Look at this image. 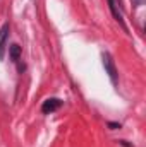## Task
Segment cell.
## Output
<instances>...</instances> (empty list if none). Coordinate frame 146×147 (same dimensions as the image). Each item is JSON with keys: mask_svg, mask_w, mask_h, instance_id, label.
<instances>
[{"mask_svg": "<svg viewBox=\"0 0 146 147\" xmlns=\"http://www.w3.org/2000/svg\"><path fill=\"white\" fill-rule=\"evenodd\" d=\"M110 128L115 130V128H120V123H110Z\"/></svg>", "mask_w": 146, "mask_h": 147, "instance_id": "6", "label": "cell"}, {"mask_svg": "<svg viewBox=\"0 0 146 147\" xmlns=\"http://www.w3.org/2000/svg\"><path fill=\"white\" fill-rule=\"evenodd\" d=\"M9 24H3L0 29V60L3 58V50H5V43H7V36H9Z\"/></svg>", "mask_w": 146, "mask_h": 147, "instance_id": "3", "label": "cell"}, {"mask_svg": "<svg viewBox=\"0 0 146 147\" xmlns=\"http://www.w3.org/2000/svg\"><path fill=\"white\" fill-rule=\"evenodd\" d=\"M103 65H105V70L108 74L112 84L115 86L117 84V69H115V63H113V60H112V57L108 53H103Z\"/></svg>", "mask_w": 146, "mask_h": 147, "instance_id": "1", "label": "cell"}, {"mask_svg": "<svg viewBox=\"0 0 146 147\" xmlns=\"http://www.w3.org/2000/svg\"><path fill=\"white\" fill-rule=\"evenodd\" d=\"M9 55H10V58H12L14 62H17L19 57H21V46H19V45H12V46L9 48Z\"/></svg>", "mask_w": 146, "mask_h": 147, "instance_id": "4", "label": "cell"}, {"mask_svg": "<svg viewBox=\"0 0 146 147\" xmlns=\"http://www.w3.org/2000/svg\"><path fill=\"white\" fill-rule=\"evenodd\" d=\"M108 5H110V10H112V14H113V17H115L117 21H122V19H120V14L117 12V7H115V2H113V0H108Z\"/></svg>", "mask_w": 146, "mask_h": 147, "instance_id": "5", "label": "cell"}, {"mask_svg": "<svg viewBox=\"0 0 146 147\" xmlns=\"http://www.w3.org/2000/svg\"><path fill=\"white\" fill-rule=\"evenodd\" d=\"M60 106H62V101H60V99H57V98H50V99H46V101L43 103L41 111H43L45 115H50V113L57 111Z\"/></svg>", "mask_w": 146, "mask_h": 147, "instance_id": "2", "label": "cell"}]
</instances>
